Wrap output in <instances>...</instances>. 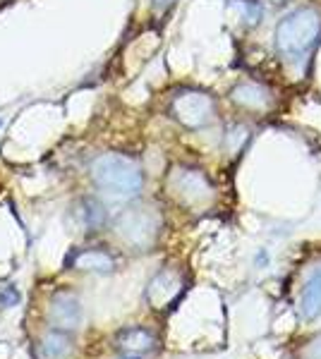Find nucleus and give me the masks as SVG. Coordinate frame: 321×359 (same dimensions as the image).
Returning <instances> with one entry per match:
<instances>
[{
  "label": "nucleus",
  "mask_w": 321,
  "mask_h": 359,
  "mask_svg": "<svg viewBox=\"0 0 321 359\" xmlns=\"http://www.w3.org/2000/svg\"><path fill=\"white\" fill-rule=\"evenodd\" d=\"M171 111H173L178 123H183L185 127L197 130V127H204L209 120H211L214 98L207 96L204 91H195V89L180 91V94L173 98Z\"/></svg>",
  "instance_id": "4"
},
{
  "label": "nucleus",
  "mask_w": 321,
  "mask_h": 359,
  "mask_svg": "<svg viewBox=\"0 0 321 359\" xmlns=\"http://www.w3.org/2000/svg\"><path fill=\"white\" fill-rule=\"evenodd\" d=\"M173 184L178 189V196L192 201H202L204 196L211 194V184L199 170H178L173 177Z\"/></svg>",
  "instance_id": "7"
},
{
  "label": "nucleus",
  "mask_w": 321,
  "mask_h": 359,
  "mask_svg": "<svg viewBox=\"0 0 321 359\" xmlns=\"http://www.w3.org/2000/svg\"><path fill=\"white\" fill-rule=\"evenodd\" d=\"M81 223L89 230L103 228V223H106V208H103L101 201L91 199V196L81 201Z\"/></svg>",
  "instance_id": "12"
},
{
  "label": "nucleus",
  "mask_w": 321,
  "mask_h": 359,
  "mask_svg": "<svg viewBox=\"0 0 321 359\" xmlns=\"http://www.w3.org/2000/svg\"><path fill=\"white\" fill-rule=\"evenodd\" d=\"M22 294L17 290L15 285H3L0 287V306H5V309H10V306L20 304Z\"/></svg>",
  "instance_id": "15"
},
{
  "label": "nucleus",
  "mask_w": 321,
  "mask_h": 359,
  "mask_svg": "<svg viewBox=\"0 0 321 359\" xmlns=\"http://www.w3.org/2000/svg\"><path fill=\"white\" fill-rule=\"evenodd\" d=\"M127 359H139V357H127Z\"/></svg>",
  "instance_id": "18"
},
{
  "label": "nucleus",
  "mask_w": 321,
  "mask_h": 359,
  "mask_svg": "<svg viewBox=\"0 0 321 359\" xmlns=\"http://www.w3.org/2000/svg\"><path fill=\"white\" fill-rule=\"evenodd\" d=\"M91 177L94 184L103 192L118 196V199H130L139 194L144 187V172L137 165V161L127 158L122 154H103L91 163Z\"/></svg>",
  "instance_id": "1"
},
{
  "label": "nucleus",
  "mask_w": 321,
  "mask_h": 359,
  "mask_svg": "<svg viewBox=\"0 0 321 359\" xmlns=\"http://www.w3.org/2000/svg\"><path fill=\"white\" fill-rule=\"evenodd\" d=\"M173 3H175V0H154V8L156 10H166L168 5H173Z\"/></svg>",
  "instance_id": "17"
},
{
  "label": "nucleus",
  "mask_w": 321,
  "mask_h": 359,
  "mask_svg": "<svg viewBox=\"0 0 321 359\" xmlns=\"http://www.w3.org/2000/svg\"><path fill=\"white\" fill-rule=\"evenodd\" d=\"M180 294V278L171 273V271H163L149 283L147 299L154 309H163V306L173 304Z\"/></svg>",
  "instance_id": "6"
},
{
  "label": "nucleus",
  "mask_w": 321,
  "mask_h": 359,
  "mask_svg": "<svg viewBox=\"0 0 321 359\" xmlns=\"http://www.w3.org/2000/svg\"><path fill=\"white\" fill-rule=\"evenodd\" d=\"M39 359H70L72 357V338L65 331H51L41 338L37 347Z\"/></svg>",
  "instance_id": "8"
},
{
  "label": "nucleus",
  "mask_w": 321,
  "mask_h": 359,
  "mask_svg": "<svg viewBox=\"0 0 321 359\" xmlns=\"http://www.w3.org/2000/svg\"><path fill=\"white\" fill-rule=\"evenodd\" d=\"M154 343H156L154 333H149L147 328H139V326L125 328L118 335V345L127 352H147L154 347Z\"/></svg>",
  "instance_id": "10"
},
{
  "label": "nucleus",
  "mask_w": 321,
  "mask_h": 359,
  "mask_svg": "<svg viewBox=\"0 0 321 359\" xmlns=\"http://www.w3.org/2000/svg\"><path fill=\"white\" fill-rule=\"evenodd\" d=\"M72 266L77 271H94V273H110L115 269V259L103 249H81L72 257Z\"/></svg>",
  "instance_id": "9"
},
{
  "label": "nucleus",
  "mask_w": 321,
  "mask_h": 359,
  "mask_svg": "<svg viewBox=\"0 0 321 359\" xmlns=\"http://www.w3.org/2000/svg\"><path fill=\"white\" fill-rule=\"evenodd\" d=\"M300 359H321V338L312 340V343H309L305 350H302Z\"/></svg>",
  "instance_id": "16"
},
{
  "label": "nucleus",
  "mask_w": 321,
  "mask_h": 359,
  "mask_svg": "<svg viewBox=\"0 0 321 359\" xmlns=\"http://www.w3.org/2000/svg\"><path fill=\"white\" fill-rule=\"evenodd\" d=\"M240 106H249V108H264L268 103V94L261 86H254V84H244L240 89H235V94H232Z\"/></svg>",
  "instance_id": "13"
},
{
  "label": "nucleus",
  "mask_w": 321,
  "mask_h": 359,
  "mask_svg": "<svg viewBox=\"0 0 321 359\" xmlns=\"http://www.w3.org/2000/svg\"><path fill=\"white\" fill-rule=\"evenodd\" d=\"M48 321L55 331L72 333L81 323V304L72 292H55L48 302Z\"/></svg>",
  "instance_id": "5"
},
{
  "label": "nucleus",
  "mask_w": 321,
  "mask_h": 359,
  "mask_svg": "<svg viewBox=\"0 0 321 359\" xmlns=\"http://www.w3.org/2000/svg\"><path fill=\"white\" fill-rule=\"evenodd\" d=\"M321 32V15L317 10H295L288 17H283L276 27V50L285 60L297 62L302 60L309 50H312L314 41L319 39Z\"/></svg>",
  "instance_id": "2"
},
{
  "label": "nucleus",
  "mask_w": 321,
  "mask_h": 359,
  "mask_svg": "<svg viewBox=\"0 0 321 359\" xmlns=\"http://www.w3.org/2000/svg\"><path fill=\"white\" fill-rule=\"evenodd\" d=\"M161 228V218L151 208H130L118 218V235L134 249H147L156 242Z\"/></svg>",
  "instance_id": "3"
},
{
  "label": "nucleus",
  "mask_w": 321,
  "mask_h": 359,
  "mask_svg": "<svg viewBox=\"0 0 321 359\" xmlns=\"http://www.w3.org/2000/svg\"><path fill=\"white\" fill-rule=\"evenodd\" d=\"M237 10L242 13V17L247 22H259V17H261V8L256 3H252V0H237Z\"/></svg>",
  "instance_id": "14"
},
{
  "label": "nucleus",
  "mask_w": 321,
  "mask_h": 359,
  "mask_svg": "<svg viewBox=\"0 0 321 359\" xmlns=\"http://www.w3.org/2000/svg\"><path fill=\"white\" fill-rule=\"evenodd\" d=\"M302 314L309 321L321 316V271L309 278L305 290H302Z\"/></svg>",
  "instance_id": "11"
}]
</instances>
